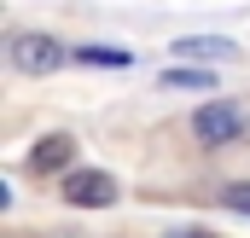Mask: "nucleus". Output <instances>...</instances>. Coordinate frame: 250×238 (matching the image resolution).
Returning <instances> with one entry per match:
<instances>
[{
  "mask_svg": "<svg viewBox=\"0 0 250 238\" xmlns=\"http://www.w3.org/2000/svg\"><path fill=\"white\" fill-rule=\"evenodd\" d=\"M175 59H187V64H227V59H239V47H233L227 35H181V41H175Z\"/></svg>",
  "mask_w": 250,
  "mask_h": 238,
  "instance_id": "obj_4",
  "label": "nucleus"
},
{
  "mask_svg": "<svg viewBox=\"0 0 250 238\" xmlns=\"http://www.w3.org/2000/svg\"><path fill=\"white\" fill-rule=\"evenodd\" d=\"M227 209L250 215V180H233V186H227Z\"/></svg>",
  "mask_w": 250,
  "mask_h": 238,
  "instance_id": "obj_8",
  "label": "nucleus"
},
{
  "mask_svg": "<svg viewBox=\"0 0 250 238\" xmlns=\"http://www.w3.org/2000/svg\"><path fill=\"white\" fill-rule=\"evenodd\" d=\"M64 203H76V209H111L117 203V180L105 169H76V175H64Z\"/></svg>",
  "mask_w": 250,
  "mask_h": 238,
  "instance_id": "obj_1",
  "label": "nucleus"
},
{
  "mask_svg": "<svg viewBox=\"0 0 250 238\" xmlns=\"http://www.w3.org/2000/svg\"><path fill=\"white\" fill-rule=\"evenodd\" d=\"M192 134H198L204 145H227V139L245 134V111H239L233 99H215V105H204V111L192 117Z\"/></svg>",
  "mask_w": 250,
  "mask_h": 238,
  "instance_id": "obj_2",
  "label": "nucleus"
},
{
  "mask_svg": "<svg viewBox=\"0 0 250 238\" xmlns=\"http://www.w3.org/2000/svg\"><path fill=\"white\" fill-rule=\"evenodd\" d=\"M70 157H76V139L70 134H47V139L29 145V169L35 175H59V169H70Z\"/></svg>",
  "mask_w": 250,
  "mask_h": 238,
  "instance_id": "obj_5",
  "label": "nucleus"
},
{
  "mask_svg": "<svg viewBox=\"0 0 250 238\" xmlns=\"http://www.w3.org/2000/svg\"><path fill=\"white\" fill-rule=\"evenodd\" d=\"M12 64H18L23 76H47V70L64 64V47L53 35H12Z\"/></svg>",
  "mask_w": 250,
  "mask_h": 238,
  "instance_id": "obj_3",
  "label": "nucleus"
},
{
  "mask_svg": "<svg viewBox=\"0 0 250 238\" xmlns=\"http://www.w3.org/2000/svg\"><path fill=\"white\" fill-rule=\"evenodd\" d=\"M76 64H87V70H128V53L123 47H82V53H76Z\"/></svg>",
  "mask_w": 250,
  "mask_h": 238,
  "instance_id": "obj_6",
  "label": "nucleus"
},
{
  "mask_svg": "<svg viewBox=\"0 0 250 238\" xmlns=\"http://www.w3.org/2000/svg\"><path fill=\"white\" fill-rule=\"evenodd\" d=\"M209 70H163V87H209Z\"/></svg>",
  "mask_w": 250,
  "mask_h": 238,
  "instance_id": "obj_7",
  "label": "nucleus"
}]
</instances>
